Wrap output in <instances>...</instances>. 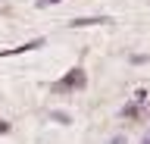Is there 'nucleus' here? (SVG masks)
<instances>
[{
	"instance_id": "1",
	"label": "nucleus",
	"mask_w": 150,
	"mask_h": 144,
	"mask_svg": "<svg viewBox=\"0 0 150 144\" xmlns=\"http://www.w3.org/2000/svg\"><path fill=\"white\" fill-rule=\"evenodd\" d=\"M72 85H81V69H75L72 75H69V78H63L56 88H59V91H66V88H72Z\"/></svg>"
},
{
	"instance_id": "2",
	"label": "nucleus",
	"mask_w": 150,
	"mask_h": 144,
	"mask_svg": "<svg viewBox=\"0 0 150 144\" xmlns=\"http://www.w3.org/2000/svg\"><path fill=\"white\" fill-rule=\"evenodd\" d=\"M103 22H106V19L97 16V19H78V22H72V25H75V28H81V25H103Z\"/></svg>"
},
{
	"instance_id": "3",
	"label": "nucleus",
	"mask_w": 150,
	"mask_h": 144,
	"mask_svg": "<svg viewBox=\"0 0 150 144\" xmlns=\"http://www.w3.org/2000/svg\"><path fill=\"white\" fill-rule=\"evenodd\" d=\"M110 144H125V138H122V135H116V138H112Z\"/></svg>"
},
{
	"instance_id": "4",
	"label": "nucleus",
	"mask_w": 150,
	"mask_h": 144,
	"mask_svg": "<svg viewBox=\"0 0 150 144\" xmlns=\"http://www.w3.org/2000/svg\"><path fill=\"white\" fill-rule=\"evenodd\" d=\"M50 3H59V0H41V6H50Z\"/></svg>"
}]
</instances>
